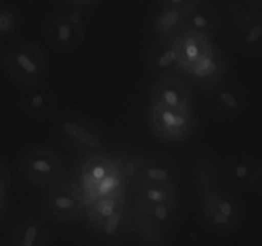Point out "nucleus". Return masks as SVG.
Instances as JSON below:
<instances>
[{"instance_id": "obj_1", "label": "nucleus", "mask_w": 262, "mask_h": 246, "mask_svg": "<svg viewBox=\"0 0 262 246\" xmlns=\"http://www.w3.org/2000/svg\"><path fill=\"white\" fill-rule=\"evenodd\" d=\"M192 178L205 227L219 235L237 231L245 218V204L238 191L223 180L214 157L197 156L192 163Z\"/></svg>"}, {"instance_id": "obj_2", "label": "nucleus", "mask_w": 262, "mask_h": 246, "mask_svg": "<svg viewBox=\"0 0 262 246\" xmlns=\"http://www.w3.org/2000/svg\"><path fill=\"white\" fill-rule=\"evenodd\" d=\"M3 66L8 76L22 87H32L48 82L50 63L45 51L32 41L12 43L3 54Z\"/></svg>"}, {"instance_id": "obj_3", "label": "nucleus", "mask_w": 262, "mask_h": 246, "mask_svg": "<svg viewBox=\"0 0 262 246\" xmlns=\"http://www.w3.org/2000/svg\"><path fill=\"white\" fill-rule=\"evenodd\" d=\"M53 133L66 150L76 155H90L101 150L104 134L96 121L78 111H64L56 116Z\"/></svg>"}, {"instance_id": "obj_4", "label": "nucleus", "mask_w": 262, "mask_h": 246, "mask_svg": "<svg viewBox=\"0 0 262 246\" xmlns=\"http://www.w3.org/2000/svg\"><path fill=\"white\" fill-rule=\"evenodd\" d=\"M67 163L63 156L48 145H35L19 158V173L23 180L36 188H48L64 179Z\"/></svg>"}, {"instance_id": "obj_5", "label": "nucleus", "mask_w": 262, "mask_h": 246, "mask_svg": "<svg viewBox=\"0 0 262 246\" xmlns=\"http://www.w3.org/2000/svg\"><path fill=\"white\" fill-rule=\"evenodd\" d=\"M147 119L152 134L165 143H182L196 133L197 115L193 109H168L148 104Z\"/></svg>"}, {"instance_id": "obj_6", "label": "nucleus", "mask_w": 262, "mask_h": 246, "mask_svg": "<svg viewBox=\"0 0 262 246\" xmlns=\"http://www.w3.org/2000/svg\"><path fill=\"white\" fill-rule=\"evenodd\" d=\"M86 31L87 23L83 10L74 8L51 14L46 22L43 37L56 53H72L82 45Z\"/></svg>"}, {"instance_id": "obj_7", "label": "nucleus", "mask_w": 262, "mask_h": 246, "mask_svg": "<svg viewBox=\"0 0 262 246\" xmlns=\"http://www.w3.org/2000/svg\"><path fill=\"white\" fill-rule=\"evenodd\" d=\"M82 185L94 198L120 195L122 175L117 162L104 152L90 153L79 167Z\"/></svg>"}, {"instance_id": "obj_8", "label": "nucleus", "mask_w": 262, "mask_h": 246, "mask_svg": "<svg viewBox=\"0 0 262 246\" xmlns=\"http://www.w3.org/2000/svg\"><path fill=\"white\" fill-rule=\"evenodd\" d=\"M223 180L237 191H252L262 194V163L251 152H234L224 158L219 168Z\"/></svg>"}, {"instance_id": "obj_9", "label": "nucleus", "mask_w": 262, "mask_h": 246, "mask_svg": "<svg viewBox=\"0 0 262 246\" xmlns=\"http://www.w3.org/2000/svg\"><path fill=\"white\" fill-rule=\"evenodd\" d=\"M41 207L43 214L55 224H71L79 217L83 207L82 193L74 184L63 181L45 188Z\"/></svg>"}, {"instance_id": "obj_10", "label": "nucleus", "mask_w": 262, "mask_h": 246, "mask_svg": "<svg viewBox=\"0 0 262 246\" xmlns=\"http://www.w3.org/2000/svg\"><path fill=\"white\" fill-rule=\"evenodd\" d=\"M207 101L212 114L224 120H238L250 107L248 91L234 79L224 78L220 83L207 89Z\"/></svg>"}, {"instance_id": "obj_11", "label": "nucleus", "mask_w": 262, "mask_h": 246, "mask_svg": "<svg viewBox=\"0 0 262 246\" xmlns=\"http://www.w3.org/2000/svg\"><path fill=\"white\" fill-rule=\"evenodd\" d=\"M148 104L168 109H193V94L189 84L173 74L159 76L150 89Z\"/></svg>"}, {"instance_id": "obj_12", "label": "nucleus", "mask_w": 262, "mask_h": 246, "mask_svg": "<svg viewBox=\"0 0 262 246\" xmlns=\"http://www.w3.org/2000/svg\"><path fill=\"white\" fill-rule=\"evenodd\" d=\"M18 107L28 119L33 121H46L55 115L58 96L48 82L37 86L22 87L18 96Z\"/></svg>"}, {"instance_id": "obj_13", "label": "nucleus", "mask_w": 262, "mask_h": 246, "mask_svg": "<svg viewBox=\"0 0 262 246\" xmlns=\"http://www.w3.org/2000/svg\"><path fill=\"white\" fill-rule=\"evenodd\" d=\"M228 66H229V63H228L227 56L223 53V50H220L215 45L214 50L206 58L179 73L188 84L207 91L227 78Z\"/></svg>"}, {"instance_id": "obj_14", "label": "nucleus", "mask_w": 262, "mask_h": 246, "mask_svg": "<svg viewBox=\"0 0 262 246\" xmlns=\"http://www.w3.org/2000/svg\"><path fill=\"white\" fill-rule=\"evenodd\" d=\"M234 38L238 47L250 55H257L262 48V13L260 9H242L235 13Z\"/></svg>"}, {"instance_id": "obj_15", "label": "nucleus", "mask_w": 262, "mask_h": 246, "mask_svg": "<svg viewBox=\"0 0 262 246\" xmlns=\"http://www.w3.org/2000/svg\"><path fill=\"white\" fill-rule=\"evenodd\" d=\"M178 165L171 157L165 155H150L143 158L135 173V180L161 184L177 188L179 183Z\"/></svg>"}, {"instance_id": "obj_16", "label": "nucleus", "mask_w": 262, "mask_h": 246, "mask_svg": "<svg viewBox=\"0 0 262 246\" xmlns=\"http://www.w3.org/2000/svg\"><path fill=\"white\" fill-rule=\"evenodd\" d=\"M8 241L13 246L49 245L51 242L50 227L38 214H26L13 225Z\"/></svg>"}, {"instance_id": "obj_17", "label": "nucleus", "mask_w": 262, "mask_h": 246, "mask_svg": "<svg viewBox=\"0 0 262 246\" xmlns=\"http://www.w3.org/2000/svg\"><path fill=\"white\" fill-rule=\"evenodd\" d=\"M135 213L142 217L158 234L165 237L166 234L176 229L179 222V202L152 204L136 198Z\"/></svg>"}, {"instance_id": "obj_18", "label": "nucleus", "mask_w": 262, "mask_h": 246, "mask_svg": "<svg viewBox=\"0 0 262 246\" xmlns=\"http://www.w3.org/2000/svg\"><path fill=\"white\" fill-rule=\"evenodd\" d=\"M145 65L148 73L156 77L179 73L181 64L176 46V37L158 38L146 54Z\"/></svg>"}, {"instance_id": "obj_19", "label": "nucleus", "mask_w": 262, "mask_h": 246, "mask_svg": "<svg viewBox=\"0 0 262 246\" xmlns=\"http://www.w3.org/2000/svg\"><path fill=\"white\" fill-rule=\"evenodd\" d=\"M220 27L222 18L216 7L207 0H200L184 17L182 31L199 33L212 40L217 36Z\"/></svg>"}, {"instance_id": "obj_20", "label": "nucleus", "mask_w": 262, "mask_h": 246, "mask_svg": "<svg viewBox=\"0 0 262 246\" xmlns=\"http://www.w3.org/2000/svg\"><path fill=\"white\" fill-rule=\"evenodd\" d=\"M176 46L181 64L179 71L186 70L201 61L215 47L211 38L189 31H181L176 36Z\"/></svg>"}, {"instance_id": "obj_21", "label": "nucleus", "mask_w": 262, "mask_h": 246, "mask_svg": "<svg viewBox=\"0 0 262 246\" xmlns=\"http://www.w3.org/2000/svg\"><path fill=\"white\" fill-rule=\"evenodd\" d=\"M130 222L132 221H130L129 209L125 202L123 201L113 213L91 226L104 239L109 241H118L127 236L128 232L130 231V225H132Z\"/></svg>"}, {"instance_id": "obj_22", "label": "nucleus", "mask_w": 262, "mask_h": 246, "mask_svg": "<svg viewBox=\"0 0 262 246\" xmlns=\"http://www.w3.org/2000/svg\"><path fill=\"white\" fill-rule=\"evenodd\" d=\"M186 13L170 8H159L151 22V30L156 38L176 37L183 27Z\"/></svg>"}, {"instance_id": "obj_23", "label": "nucleus", "mask_w": 262, "mask_h": 246, "mask_svg": "<svg viewBox=\"0 0 262 246\" xmlns=\"http://www.w3.org/2000/svg\"><path fill=\"white\" fill-rule=\"evenodd\" d=\"M133 190H135L136 198L146 203H178L177 188H173V186L135 180Z\"/></svg>"}, {"instance_id": "obj_24", "label": "nucleus", "mask_w": 262, "mask_h": 246, "mask_svg": "<svg viewBox=\"0 0 262 246\" xmlns=\"http://www.w3.org/2000/svg\"><path fill=\"white\" fill-rule=\"evenodd\" d=\"M17 15L7 8H0V36H10L17 30Z\"/></svg>"}, {"instance_id": "obj_25", "label": "nucleus", "mask_w": 262, "mask_h": 246, "mask_svg": "<svg viewBox=\"0 0 262 246\" xmlns=\"http://www.w3.org/2000/svg\"><path fill=\"white\" fill-rule=\"evenodd\" d=\"M199 2L200 0H158V4L159 8H170L187 14Z\"/></svg>"}, {"instance_id": "obj_26", "label": "nucleus", "mask_w": 262, "mask_h": 246, "mask_svg": "<svg viewBox=\"0 0 262 246\" xmlns=\"http://www.w3.org/2000/svg\"><path fill=\"white\" fill-rule=\"evenodd\" d=\"M10 186V173L7 165L0 161V193L8 194Z\"/></svg>"}, {"instance_id": "obj_27", "label": "nucleus", "mask_w": 262, "mask_h": 246, "mask_svg": "<svg viewBox=\"0 0 262 246\" xmlns=\"http://www.w3.org/2000/svg\"><path fill=\"white\" fill-rule=\"evenodd\" d=\"M5 209H7V194L0 193V225L4 219Z\"/></svg>"}, {"instance_id": "obj_28", "label": "nucleus", "mask_w": 262, "mask_h": 246, "mask_svg": "<svg viewBox=\"0 0 262 246\" xmlns=\"http://www.w3.org/2000/svg\"><path fill=\"white\" fill-rule=\"evenodd\" d=\"M71 2L76 3V4H79V5H89V4H94V3L99 2V0H71Z\"/></svg>"}, {"instance_id": "obj_29", "label": "nucleus", "mask_w": 262, "mask_h": 246, "mask_svg": "<svg viewBox=\"0 0 262 246\" xmlns=\"http://www.w3.org/2000/svg\"><path fill=\"white\" fill-rule=\"evenodd\" d=\"M243 2H246V3H250V4H257V5H260L262 0H243Z\"/></svg>"}]
</instances>
